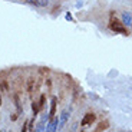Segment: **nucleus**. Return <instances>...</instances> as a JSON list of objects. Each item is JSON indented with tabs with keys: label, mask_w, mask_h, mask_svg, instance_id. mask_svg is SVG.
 Instances as JSON below:
<instances>
[{
	"label": "nucleus",
	"mask_w": 132,
	"mask_h": 132,
	"mask_svg": "<svg viewBox=\"0 0 132 132\" xmlns=\"http://www.w3.org/2000/svg\"><path fill=\"white\" fill-rule=\"evenodd\" d=\"M96 121V115L93 112H88L85 116L82 118V126H88V125H92L93 122Z\"/></svg>",
	"instance_id": "nucleus-2"
},
{
	"label": "nucleus",
	"mask_w": 132,
	"mask_h": 132,
	"mask_svg": "<svg viewBox=\"0 0 132 132\" xmlns=\"http://www.w3.org/2000/svg\"><path fill=\"white\" fill-rule=\"evenodd\" d=\"M39 73H40L39 76H47V75H49V69H47V68H40Z\"/></svg>",
	"instance_id": "nucleus-8"
},
{
	"label": "nucleus",
	"mask_w": 132,
	"mask_h": 132,
	"mask_svg": "<svg viewBox=\"0 0 132 132\" xmlns=\"http://www.w3.org/2000/svg\"><path fill=\"white\" fill-rule=\"evenodd\" d=\"M0 105H2V98H0Z\"/></svg>",
	"instance_id": "nucleus-10"
},
{
	"label": "nucleus",
	"mask_w": 132,
	"mask_h": 132,
	"mask_svg": "<svg viewBox=\"0 0 132 132\" xmlns=\"http://www.w3.org/2000/svg\"><path fill=\"white\" fill-rule=\"evenodd\" d=\"M45 101H46V95H40V99H39V106H40V111L45 108Z\"/></svg>",
	"instance_id": "nucleus-7"
},
{
	"label": "nucleus",
	"mask_w": 132,
	"mask_h": 132,
	"mask_svg": "<svg viewBox=\"0 0 132 132\" xmlns=\"http://www.w3.org/2000/svg\"><path fill=\"white\" fill-rule=\"evenodd\" d=\"M108 128H109V122L105 119V121H101V122H99L98 125H96L95 131H96V132H99V131H106Z\"/></svg>",
	"instance_id": "nucleus-4"
},
{
	"label": "nucleus",
	"mask_w": 132,
	"mask_h": 132,
	"mask_svg": "<svg viewBox=\"0 0 132 132\" xmlns=\"http://www.w3.org/2000/svg\"><path fill=\"white\" fill-rule=\"evenodd\" d=\"M125 26H128V24H131V14H126L123 13V22H122Z\"/></svg>",
	"instance_id": "nucleus-6"
},
{
	"label": "nucleus",
	"mask_w": 132,
	"mask_h": 132,
	"mask_svg": "<svg viewBox=\"0 0 132 132\" xmlns=\"http://www.w3.org/2000/svg\"><path fill=\"white\" fill-rule=\"evenodd\" d=\"M32 111H33V115L36 116L40 111V106H39V102H32Z\"/></svg>",
	"instance_id": "nucleus-5"
},
{
	"label": "nucleus",
	"mask_w": 132,
	"mask_h": 132,
	"mask_svg": "<svg viewBox=\"0 0 132 132\" xmlns=\"http://www.w3.org/2000/svg\"><path fill=\"white\" fill-rule=\"evenodd\" d=\"M109 29L112 30V32H115V33H121V35H123V36H128L129 35V30L126 29V26L119 19L113 17V13L111 14V19H109Z\"/></svg>",
	"instance_id": "nucleus-1"
},
{
	"label": "nucleus",
	"mask_w": 132,
	"mask_h": 132,
	"mask_svg": "<svg viewBox=\"0 0 132 132\" xmlns=\"http://www.w3.org/2000/svg\"><path fill=\"white\" fill-rule=\"evenodd\" d=\"M47 0H37V7H45V6H47Z\"/></svg>",
	"instance_id": "nucleus-9"
},
{
	"label": "nucleus",
	"mask_w": 132,
	"mask_h": 132,
	"mask_svg": "<svg viewBox=\"0 0 132 132\" xmlns=\"http://www.w3.org/2000/svg\"><path fill=\"white\" fill-rule=\"evenodd\" d=\"M56 103H57V98L52 99V103H50V112H49V121H53V116L56 113Z\"/></svg>",
	"instance_id": "nucleus-3"
}]
</instances>
